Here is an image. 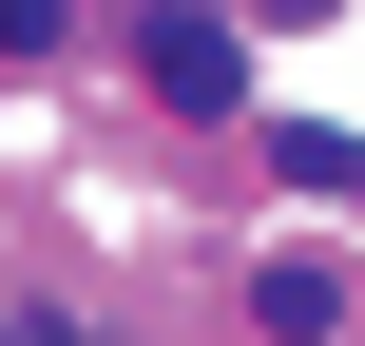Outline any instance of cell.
I'll return each mask as SVG.
<instances>
[{
    "label": "cell",
    "instance_id": "1",
    "mask_svg": "<svg viewBox=\"0 0 365 346\" xmlns=\"http://www.w3.org/2000/svg\"><path fill=\"white\" fill-rule=\"evenodd\" d=\"M154 96H173V116H231V96H250L231 19H154Z\"/></svg>",
    "mask_w": 365,
    "mask_h": 346
},
{
    "label": "cell",
    "instance_id": "2",
    "mask_svg": "<svg viewBox=\"0 0 365 346\" xmlns=\"http://www.w3.org/2000/svg\"><path fill=\"white\" fill-rule=\"evenodd\" d=\"M250 308H269V346H327V327H346V270H327V250H269Z\"/></svg>",
    "mask_w": 365,
    "mask_h": 346
},
{
    "label": "cell",
    "instance_id": "3",
    "mask_svg": "<svg viewBox=\"0 0 365 346\" xmlns=\"http://www.w3.org/2000/svg\"><path fill=\"white\" fill-rule=\"evenodd\" d=\"M269 173H289V193H365V135H327V116H269Z\"/></svg>",
    "mask_w": 365,
    "mask_h": 346
},
{
    "label": "cell",
    "instance_id": "4",
    "mask_svg": "<svg viewBox=\"0 0 365 346\" xmlns=\"http://www.w3.org/2000/svg\"><path fill=\"white\" fill-rule=\"evenodd\" d=\"M0 346H96V327H77V308H0Z\"/></svg>",
    "mask_w": 365,
    "mask_h": 346
},
{
    "label": "cell",
    "instance_id": "5",
    "mask_svg": "<svg viewBox=\"0 0 365 346\" xmlns=\"http://www.w3.org/2000/svg\"><path fill=\"white\" fill-rule=\"evenodd\" d=\"M38 39H58V0H0V58H38Z\"/></svg>",
    "mask_w": 365,
    "mask_h": 346
},
{
    "label": "cell",
    "instance_id": "6",
    "mask_svg": "<svg viewBox=\"0 0 365 346\" xmlns=\"http://www.w3.org/2000/svg\"><path fill=\"white\" fill-rule=\"evenodd\" d=\"M269 19H308V0H269Z\"/></svg>",
    "mask_w": 365,
    "mask_h": 346
}]
</instances>
